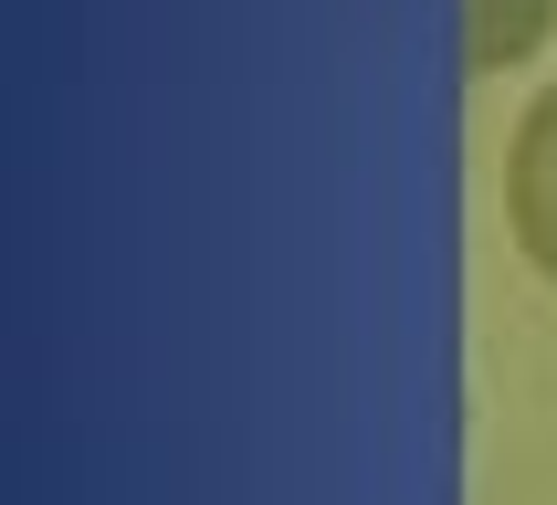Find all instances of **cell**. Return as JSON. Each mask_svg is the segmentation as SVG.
I'll return each mask as SVG.
<instances>
[{
	"label": "cell",
	"instance_id": "6da1fadb",
	"mask_svg": "<svg viewBox=\"0 0 557 505\" xmlns=\"http://www.w3.org/2000/svg\"><path fill=\"white\" fill-rule=\"evenodd\" d=\"M505 232H516V253L557 284V74L527 95V116L505 137Z\"/></svg>",
	"mask_w": 557,
	"mask_h": 505
},
{
	"label": "cell",
	"instance_id": "7a4b0ae2",
	"mask_svg": "<svg viewBox=\"0 0 557 505\" xmlns=\"http://www.w3.org/2000/svg\"><path fill=\"white\" fill-rule=\"evenodd\" d=\"M557 32V0H463V63L495 85L516 63H536V42Z\"/></svg>",
	"mask_w": 557,
	"mask_h": 505
}]
</instances>
